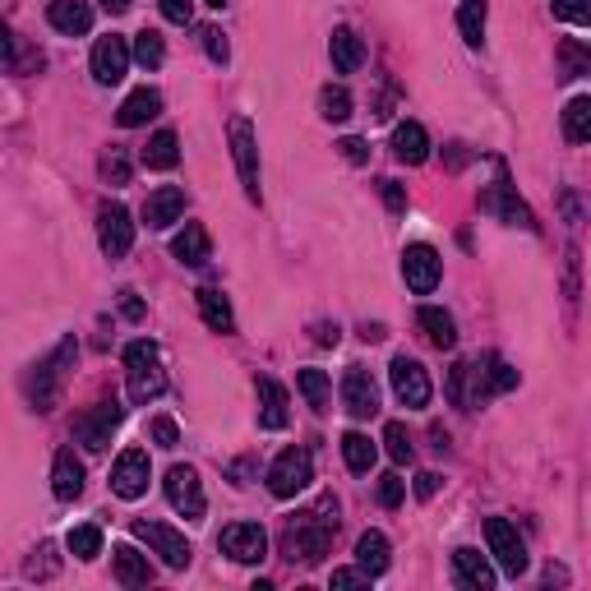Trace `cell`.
<instances>
[{"label":"cell","mask_w":591,"mask_h":591,"mask_svg":"<svg viewBox=\"0 0 591 591\" xmlns=\"http://www.w3.org/2000/svg\"><path fill=\"white\" fill-rule=\"evenodd\" d=\"M333 536H338V499L324 495L310 513L287 522V531H282V555H287L291 564H296V559H301V564H324Z\"/></svg>","instance_id":"cell-1"},{"label":"cell","mask_w":591,"mask_h":591,"mask_svg":"<svg viewBox=\"0 0 591 591\" xmlns=\"http://www.w3.org/2000/svg\"><path fill=\"white\" fill-rule=\"evenodd\" d=\"M125 374H130V402L148 407L167 393V370H162V351L153 342H130L125 347Z\"/></svg>","instance_id":"cell-2"},{"label":"cell","mask_w":591,"mask_h":591,"mask_svg":"<svg viewBox=\"0 0 591 591\" xmlns=\"http://www.w3.org/2000/svg\"><path fill=\"white\" fill-rule=\"evenodd\" d=\"M74 356H79V342H74V338H65L61 347L51 351L47 361H42V365H37V370L24 379V388H28V402H33V411H51V407H56V398H61L65 374H70Z\"/></svg>","instance_id":"cell-3"},{"label":"cell","mask_w":591,"mask_h":591,"mask_svg":"<svg viewBox=\"0 0 591 591\" xmlns=\"http://www.w3.org/2000/svg\"><path fill=\"white\" fill-rule=\"evenodd\" d=\"M227 134H231V157H236V171H241L245 199L259 204V199H264V185H259V139H254V125L245 121V116H231Z\"/></svg>","instance_id":"cell-4"},{"label":"cell","mask_w":591,"mask_h":591,"mask_svg":"<svg viewBox=\"0 0 591 591\" xmlns=\"http://www.w3.org/2000/svg\"><path fill=\"white\" fill-rule=\"evenodd\" d=\"M121 421H125L121 402H97V407H88L84 416H74V444H84L88 453H107L111 430H116Z\"/></svg>","instance_id":"cell-5"},{"label":"cell","mask_w":591,"mask_h":591,"mask_svg":"<svg viewBox=\"0 0 591 591\" xmlns=\"http://www.w3.org/2000/svg\"><path fill=\"white\" fill-rule=\"evenodd\" d=\"M134 536L153 550L157 559L167 568H190V559H194V550H190V541H185L176 527H167V522H148V518H139L134 522Z\"/></svg>","instance_id":"cell-6"},{"label":"cell","mask_w":591,"mask_h":591,"mask_svg":"<svg viewBox=\"0 0 591 591\" xmlns=\"http://www.w3.org/2000/svg\"><path fill=\"white\" fill-rule=\"evenodd\" d=\"M485 541H490V555H495V564L504 568L508 578H522L527 573V545H522V536H518V527L508 518H490L485 522Z\"/></svg>","instance_id":"cell-7"},{"label":"cell","mask_w":591,"mask_h":591,"mask_svg":"<svg viewBox=\"0 0 591 591\" xmlns=\"http://www.w3.org/2000/svg\"><path fill=\"white\" fill-rule=\"evenodd\" d=\"M310 481H314V462L305 448H287V453H278V462L268 467V490L278 499H296Z\"/></svg>","instance_id":"cell-8"},{"label":"cell","mask_w":591,"mask_h":591,"mask_svg":"<svg viewBox=\"0 0 591 591\" xmlns=\"http://www.w3.org/2000/svg\"><path fill=\"white\" fill-rule=\"evenodd\" d=\"M162 485H167V504L176 508L181 518H190V522L204 518L208 499H204V481H199V471L194 467H171Z\"/></svg>","instance_id":"cell-9"},{"label":"cell","mask_w":591,"mask_h":591,"mask_svg":"<svg viewBox=\"0 0 591 591\" xmlns=\"http://www.w3.org/2000/svg\"><path fill=\"white\" fill-rule=\"evenodd\" d=\"M388 384H393L402 407H411V411L430 402V374H425L421 361H411V356H393V365H388Z\"/></svg>","instance_id":"cell-10"},{"label":"cell","mask_w":591,"mask_h":591,"mask_svg":"<svg viewBox=\"0 0 591 591\" xmlns=\"http://www.w3.org/2000/svg\"><path fill=\"white\" fill-rule=\"evenodd\" d=\"M218 550L227 559H236V564H259L268 555V531L259 522H231L218 536Z\"/></svg>","instance_id":"cell-11"},{"label":"cell","mask_w":591,"mask_h":591,"mask_svg":"<svg viewBox=\"0 0 591 591\" xmlns=\"http://www.w3.org/2000/svg\"><path fill=\"white\" fill-rule=\"evenodd\" d=\"M402 278H407V287L416 296H430L439 287V278H444V264H439L435 245H407L402 250Z\"/></svg>","instance_id":"cell-12"},{"label":"cell","mask_w":591,"mask_h":591,"mask_svg":"<svg viewBox=\"0 0 591 591\" xmlns=\"http://www.w3.org/2000/svg\"><path fill=\"white\" fill-rule=\"evenodd\" d=\"M97 241H102V254H107V259H121V254H130V245H134V218H130V208H121V204L102 208V213H97Z\"/></svg>","instance_id":"cell-13"},{"label":"cell","mask_w":591,"mask_h":591,"mask_svg":"<svg viewBox=\"0 0 591 591\" xmlns=\"http://www.w3.org/2000/svg\"><path fill=\"white\" fill-rule=\"evenodd\" d=\"M342 407H347L356 421H370V416H379V384L370 379V370H365V365H351V370L342 374Z\"/></svg>","instance_id":"cell-14"},{"label":"cell","mask_w":591,"mask_h":591,"mask_svg":"<svg viewBox=\"0 0 591 591\" xmlns=\"http://www.w3.org/2000/svg\"><path fill=\"white\" fill-rule=\"evenodd\" d=\"M148 476H153V467H148L144 448H125L121 458H116V467H111V490L121 499H139V495H148Z\"/></svg>","instance_id":"cell-15"},{"label":"cell","mask_w":591,"mask_h":591,"mask_svg":"<svg viewBox=\"0 0 591 591\" xmlns=\"http://www.w3.org/2000/svg\"><path fill=\"white\" fill-rule=\"evenodd\" d=\"M125 70H130V42L125 37H97V47H93V79L102 88L111 84H121Z\"/></svg>","instance_id":"cell-16"},{"label":"cell","mask_w":591,"mask_h":591,"mask_svg":"<svg viewBox=\"0 0 591 591\" xmlns=\"http://www.w3.org/2000/svg\"><path fill=\"white\" fill-rule=\"evenodd\" d=\"M453 578L467 591H490L495 587V568H490V559H485L481 550L462 545V550H453Z\"/></svg>","instance_id":"cell-17"},{"label":"cell","mask_w":591,"mask_h":591,"mask_svg":"<svg viewBox=\"0 0 591 591\" xmlns=\"http://www.w3.org/2000/svg\"><path fill=\"white\" fill-rule=\"evenodd\" d=\"M181 213H185V190H176V185H162V190H153L144 199V222L153 231L181 222Z\"/></svg>","instance_id":"cell-18"},{"label":"cell","mask_w":591,"mask_h":591,"mask_svg":"<svg viewBox=\"0 0 591 591\" xmlns=\"http://www.w3.org/2000/svg\"><path fill=\"white\" fill-rule=\"evenodd\" d=\"M291 398H287V388L278 384V379H259V425L264 430H287V421H291Z\"/></svg>","instance_id":"cell-19"},{"label":"cell","mask_w":591,"mask_h":591,"mask_svg":"<svg viewBox=\"0 0 591 591\" xmlns=\"http://www.w3.org/2000/svg\"><path fill=\"white\" fill-rule=\"evenodd\" d=\"M51 490H56V499H65V504L84 495V462L74 458V448H61L56 462H51Z\"/></svg>","instance_id":"cell-20"},{"label":"cell","mask_w":591,"mask_h":591,"mask_svg":"<svg viewBox=\"0 0 591 591\" xmlns=\"http://www.w3.org/2000/svg\"><path fill=\"white\" fill-rule=\"evenodd\" d=\"M51 28L65 37H84L88 28H93V5L88 0H51V10H47Z\"/></svg>","instance_id":"cell-21"},{"label":"cell","mask_w":591,"mask_h":591,"mask_svg":"<svg viewBox=\"0 0 591 591\" xmlns=\"http://www.w3.org/2000/svg\"><path fill=\"white\" fill-rule=\"evenodd\" d=\"M157 111H162V93H157V88H134L121 102V111H116V125H121V130H139V125L153 121Z\"/></svg>","instance_id":"cell-22"},{"label":"cell","mask_w":591,"mask_h":591,"mask_svg":"<svg viewBox=\"0 0 591 591\" xmlns=\"http://www.w3.org/2000/svg\"><path fill=\"white\" fill-rule=\"evenodd\" d=\"M328 56H333V70L338 74H356L365 65V42L356 37V28H333L328 37Z\"/></svg>","instance_id":"cell-23"},{"label":"cell","mask_w":591,"mask_h":591,"mask_svg":"<svg viewBox=\"0 0 591 591\" xmlns=\"http://www.w3.org/2000/svg\"><path fill=\"white\" fill-rule=\"evenodd\" d=\"M393 157L407 162V167H421L425 157H430V134H425V125L402 121L398 130H393Z\"/></svg>","instance_id":"cell-24"},{"label":"cell","mask_w":591,"mask_h":591,"mask_svg":"<svg viewBox=\"0 0 591 591\" xmlns=\"http://www.w3.org/2000/svg\"><path fill=\"white\" fill-rule=\"evenodd\" d=\"M171 254L181 259L185 268H204L208 259H213V245H208V231L199 227V222H185V231L171 241Z\"/></svg>","instance_id":"cell-25"},{"label":"cell","mask_w":591,"mask_h":591,"mask_svg":"<svg viewBox=\"0 0 591 591\" xmlns=\"http://www.w3.org/2000/svg\"><path fill=\"white\" fill-rule=\"evenodd\" d=\"M111 555H116V582H121V587H148V582H153V564H148V555H139L134 545H116Z\"/></svg>","instance_id":"cell-26"},{"label":"cell","mask_w":591,"mask_h":591,"mask_svg":"<svg viewBox=\"0 0 591 591\" xmlns=\"http://www.w3.org/2000/svg\"><path fill=\"white\" fill-rule=\"evenodd\" d=\"M416 319H421V328H425V338H430V347H439V351H453V347H458V324H453V314H448V310H435V305H425Z\"/></svg>","instance_id":"cell-27"},{"label":"cell","mask_w":591,"mask_h":591,"mask_svg":"<svg viewBox=\"0 0 591 591\" xmlns=\"http://www.w3.org/2000/svg\"><path fill=\"white\" fill-rule=\"evenodd\" d=\"M199 314L213 333H236V314H231V301L222 296L218 287H204L199 291Z\"/></svg>","instance_id":"cell-28"},{"label":"cell","mask_w":591,"mask_h":591,"mask_svg":"<svg viewBox=\"0 0 591 591\" xmlns=\"http://www.w3.org/2000/svg\"><path fill=\"white\" fill-rule=\"evenodd\" d=\"M356 564L370 573V578H379V573H388V536L384 531H365L361 541H356Z\"/></svg>","instance_id":"cell-29"},{"label":"cell","mask_w":591,"mask_h":591,"mask_svg":"<svg viewBox=\"0 0 591 591\" xmlns=\"http://www.w3.org/2000/svg\"><path fill=\"white\" fill-rule=\"evenodd\" d=\"M181 162V139L171 130H157L153 139H148V148H144V167H153V171H171Z\"/></svg>","instance_id":"cell-30"},{"label":"cell","mask_w":591,"mask_h":591,"mask_svg":"<svg viewBox=\"0 0 591 591\" xmlns=\"http://www.w3.org/2000/svg\"><path fill=\"white\" fill-rule=\"evenodd\" d=\"M342 458H347V467L356 471V476H370L374 458H379V448L370 444V435H361V430H347V435H342Z\"/></svg>","instance_id":"cell-31"},{"label":"cell","mask_w":591,"mask_h":591,"mask_svg":"<svg viewBox=\"0 0 591 591\" xmlns=\"http://www.w3.org/2000/svg\"><path fill=\"white\" fill-rule=\"evenodd\" d=\"M564 139L568 144H587L591 139V97H573L564 107Z\"/></svg>","instance_id":"cell-32"},{"label":"cell","mask_w":591,"mask_h":591,"mask_svg":"<svg viewBox=\"0 0 591 591\" xmlns=\"http://www.w3.org/2000/svg\"><path fill=\"white\" fill-rule=\"evenodd\" d=\"M485 0H462V10H458V28H462V42L467 47H481L485 42Z\"/></svg>","instance_id":"cell-33"},{"label":"cell","mask_w":591,"mask_h":591,"mask_svg":"<svg viewBox=\"0 0 591 591\" xmlns=\"http://www.w3.org/2000/svg\"><path fill=\"white\" fill-rule=\"evenodd\" d=\"M301 393H305V402H310L314 411H328L333 407V384H328V374L324 370H301Z\"/></svg>","instance_id":"cell-34"},{"label":"cell","mask_w":591,"mask_h":591,"mask_svg":"<svg viewBox=\"0 0 591 591\" xmlns=\"http://www.w3.org/2000/svg\"><path fill=\"white\" fill-rule=\"evenodd\" d=\"M485 208H499V213H504V218L513 222V227H536V222H531V213H527V204L508 194V181H499V190L490 194V199H485Z\"/></svg>","instance_id":"cell-35"},{"label":"cell","mask_w":591,"mask_h":591,"mask_svg":"<svg viewBox=\"0 0 591 591\" xmlns=\"http://www.w3.org/2000/svg\"><path fill=\"white\" fill-rule=\"evenodd\" d=\"M130 61H139V65H144V70H157V65L167 61V47H162V37H157L153 28H144V33L134 37Z\"/></svg>","instance_id":"cell-36"},{"label":"cell","mask_w":591,"mask_h":591,"mask_svg":"<svg viewBox=\"0 0 591 591\" xmlns=\"http://www.w3.org/2000/svg\"><path fill=\"white\" fill-rule=\"evenodd\" d=\"M319 116L324 121H333V125H342L351 116V93L342 84H328L324 93H319Z\"/></svg>","instance_id":"cell-37"},{"label":"cell","mask_w":591,"mask_h":591,"mask_svg":"<svg viewBox=\"0 0 591 591\" xmlns=\"http://www.w3.org/2000/svg\"><path fill=\"white\" fill-rule=\"evenodd\" d=\"M97 171H102V181L107 185H130V157H125V148H107L102 153V162H97Z\"/></svg>","instance_id":"cell-38"},{"label":"cell","mask_w":591,"mask_h":591,"mask_svg":"<svg viewBox=\"0 0 591 591\" xmlns=\"http://www.w3.org/2000/svg\"><path fill=\"white\" fill-rule=\"evenodd\" d=\"M65 545H70L74 559H97L102 555V531L97 527H74L70 536H65Z\"/></svg>","instance_id":"cell-39"},{"label":"cell","mask_w":591,"mask_h":591,"mask_svg":"<svg viewBox=\"0 0 591 591\" xmlns=\"http://www.w3.org/2000/svg\"><path fill=\"white\" fill-rule=\"evenodd\" d=\"M384 448H388V458H393V462H411V453H416V448H411L407 425H402V421H388V425H384Z\"/></svg>","instance_id":"cell-40"},{"label":"cell","mask_w":591,"mask_h":591,"mask_svg":"<svg viewBox=\"0 0 591 591\" xmlns=\"http://www.w3.org/2000/svg\"><path fill=\"white\" fill-rule=\"evenodd\" d=\"M402 499H407V481H402L398 471L379 476V504H384V508H398Z\"/></svg>","instance_id":"cell-41"},{"label":"cell","mask_w":591,"mask_h":591,"mask_svg":"<svg viewBox=\"0 0 591 591\" xmlns=\"http://www.w3.org/2000/svg\"><path fill=\"white\" fill-rule=\"evenodd\" d=\"M199 37H204V51H208V61L213 65H227V56H231V47H227V37H222V28H199Z\"/></svg>","instance_id":"cell-42"},{"label":"cell","mask_w":591,"mask_h":591,"mask_svg":"<svg viewBox=\"0 0 591 591\" xmlns=\"http://www.w3.org/2000/svg\"><path fill=\"white\" fill-rule=\"evenodd\" d=\"M555 19H568V24H591V0H555Z\"/></svg>","instance_id":"cell-43"},{"label":"cell","mask_w":591,"mask_h":591,"mask_svg":"<svg viewBox=\"0 0 591 591\" xmlns=\"http://www.w3.org/2000/svg\"><path fill=\"white\" fill-rule=\"evenodd\" d=\"M559 56H564V79H573V74H587L591 56L578 47V42H564V47H559Z\"/></svg>","instance_id":"cell-44"},{"label":"cell","mask_w":591,"mask_h":591,"mask_svg":"<svg viewBox=\"0 0 591 591\" xmlns=\"http://www.w3.org/2000/svg\"><path fill=\"white\" fill-rule=\"evenodd\" d=\"M153 444L157 448H176L181 444V425L171 421V416H157L153 421Z\"/></svg>","instance_id":"cell-45"},{"label":"cell","mask_w":591,"mask_h":591,"mask_svg":"<svg viewBox=\"0 0 591 591\" xmlns=\"http://www.w3.org/2000/svg\"><path fill=\"white\" fill-rule=\"evenodd\" d=\"M0 70H19V42L5 24H0Z\"/></svg>","instance_id":"cell-46"},{"label":"cell","mask_w":591,"mask_h":591,"mask_svg":"<svg viewBox=\"0 0 591 591\" xmlns=\"http://www.w3.org/2000/svg\"><path fill=\"white\" fill-rule=\"evenodd\" d=\"M379 194H384L388 213H407V190L398 181H379Z\"/></svg>","instance_id":"cell-47"},{"label":"cell","mask_w":591,"mask_h":591,"mask_svg":"<svg viewBox=\"0 0 591 591\" xmlns=\"http://www.w3.org/2000/svg\"><path fill=\"white\" fill-rule=\"evenodd\" d=\"M194 14V0H162V19L167 24H190Z\"/></svg>","instance_id":"cell-48"},{"label":"cell","mask_w":591,"mask_h":591,"mask_svg":"<svg viewBox=\"0 0 591 591\" xmlns=\"http://www.w3.org/2000/svg\"><path fill=\"white\" fill-rule=\"evenodd\" d=\"M28 578H51L56 573V559H51V545H42L37 550V559H28V568H24Z\"/></svg>","instance_id":"cell-49"},{"label":"cell","mask_w":591,"mask_h":591,"mask_svg":"<svg viewBox=\"0 0 591 591\" xmlns=\"http://www.w3.org/2000/svg\"><path fill=\"white\" fill-rule=\"evenodd\" d=\"M342 157H347V162H356V167H361V162H370V144H365V139H342Z\"/></svg>","instance_id":"cell-50"},{"label":"cell","mask_w":591,"mask_h":591,"mask_svg":"<svg viewBox=\"0 0 591 591\" xmlns=\"http://www.w3.org/2000/svg\"><path fill=\"white\" fill-rule=\"evenodd\" d=\"M361 582H370L365 568H333V587H361Z\"/></svg>","instance_id":"cell-51"},{"label":"cell","mask_w":591,"mask_h":591,"mask_svg":"<svg viewBox=\"0 0 591 591\" xmlns=\"http://www.w3.org/2000/svg\"><path fill=\"white\" fill-rule=\"evenodd\" d=\"M314 342H319V347H338V342H342V328H338V324H314Z\"/></svg>","instance_id":"cell-52"},{"label":"cell","mask_w":591,"mask_h":591,"mask_svg":"<svg viewBox=\"0 0 591 591\" xmlns=\"http://www.w3.org/2000/svg\"><path fill=\"white\" fill-rule=\"evenodd\" d=\"M121 314L125 319H144V301H139L134 291H121Z\"/></svg>","instance_id":"cell-53"},{"label":"cell","mask_w":591,"mask_h":591,"mask_svg":"<svg viewBox=\"0 0 591 591\" xmlns=\"http://www.w3.org/2000/svg\"><path fill=\"white\" fill-rule=\"evenodd\" d=\"M435 490H439V476H435V471H421V476H416V495L435 499Z\"/></svg>","instance_id":"cell-54"},{"label":"cell","mask_w":591,"mask_h":591,"mask_svg":"<svg viewBox=\"0 0 591 591\" xmlns=\"http://www.w3.org/2000/svg\"><path fill=\"white\" fill-rule=\"evenodd\" d=\"M250 476H254V458L231 462V481H236V485H250Z\"/></svg>","instance_id":"cell-55"},{"label":"cell","mask_w":591,"mask_h":591,"mask_svg":"<svg viewBox=\"0 0 591 591\" xmlns=\"http://www.w3.org/2000/svg\"><path fill=\"white\" fill-rule=\"evenodd\" d=\"M97 5H102L107 14H116V19H121V14H130V0H97Z\"/></svg>","instance_id":"cell-56"},{"label":"cell","mask_w":591,"mask_h":591,"mask_svg":"<svg viewBox=\"0 0 591 591\" xmlns=\"http://www.w3.org/2000/svg\"><path fill=\"white\" fill-rule=\"evenodd\" d=\"M361 338H365V342H384L388 333H384V324H365V328H361Z\"/></svg>","instance_id":"cell-57"},{"label":"cell","mask_w":591,"mask_h":591,"mask_svg":"<svg viewBox=\"0 0 591 591\" xmlns=\"http://www.w3.org/2000/svg\"><path fill=\"white\" fill-rule=\"evenodd\" d=\"M204 5H213V10H222V5H227V0H204Z\"/></svg>","instance_id":"cell-58"}]
</instances>
